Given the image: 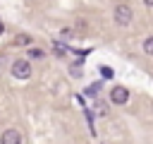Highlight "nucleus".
<instances>
[{"mask_svg": "<svg viewBox=\"0 0 153 144\" xmlns=\"http://www.w3.org/2000/svg\"><path fill=\"white\" fill-rule=\"evenodd\" d=\"M112 19H115V24H120V26H129L131 24V19H134V10L129 7V5H115V10H112Z\"/></svg>", "mask_w": 153, "mask_h": 144, "instance_id": "nucleus-1", "label": "nucleus"}, {"mask_svg": "<svg viewBox=\"0 0 153 144\" xmlns=\"http://www.w3.org/2000/svg\"><path fill=\"white\" fill-rule=\"evenodd\" d=\"M12 77L14 79H29L31 77V62L29 60H14L12 62Z\"/></svg>", "mask_w": 153, "mask_h": 144, "instance_id": "nucleus-2", "label": "nucleus"}, {"mask_svg": "<svg viewBox=\"0 0 153 144\" xmlns=\"http://www.w3.org/2000/svg\"><path fill=\"white\" fill-rule=\"evenodd\" d=\"M127 101H129V89L115 84V86L110 89V103H115V106H124Z\"/></svg>", "mask_w": 153, "mask_h": 144, "instance_id": "nucleus-3", "label": "nucleus"}, {"mask_svg": "<svg viewBox=\"0 0 153 144\" xmlns=\"http://www.w3.org/2000/svg\"><path fill=\"white\" fill-rule=\"evenodd\" d=\"M0 144H24V137L19 130H5L0 137Z\"/></svg>", "mask_w": 153, "mask_h": 144, "instance_id": "nucleus-4", "label": "nucleus"}, {"mask_svg": "<svg viewBox=\"0 0 153 144\" xmlns=\"http://www.w3.org/2000/svg\"><path fill=\"white\" fill-rule=\"evenodd\" d=\"M14 46H31V36L29 34H17L14 36Z\"/></svg>", "mask_w": 153, "mask_h": 144, "instance_id": "nucleus-5", "label": "nucleus"}, {"mask_svg": "<svg viewBox=\"0 0 153 144\" xmlns=\"http://www.w3.org/2000/svg\"><path fill=\"white\" fill-rule=\"evenodd\" d=\"M93 108H96V113H98L100 118H105V115H108V108H105V103H103V101H98V98H96Z\"/></svg>", "mask_w": 153, "mask_h": 144, "instance_id": "nucleus-6", "label": "nucleus"}, {"mask_svg": "<svg viewBox=\"0 0 153 144\" xmlns=\"http://www.w3.org/2000/svg\"><path fill=\"white\" fill-rule=\"evenodd\" d=\"M143 53H146V55H153V36H148V38L143 41Z\"/></svg>", "mask_w": 153, "mask_h": 144, "instance_id": "nucleus-7", "label": "nucleus"}, {"mask_svg": "<svg viewBox=\"0 0 153 144\" xmlns=\"http://www.w3.org/2000/svg\"><path fill=\"white\" fill-rule=\"evenodd\" d=\"M53 53H55V55H65V53H67V48H65L62 43H57V41H55V43H53Z\"/></svg>", "mask_w": 153, "mask_h": 144, "instance_id": "nucleus-8", "label": "nucleus"}, {"mask_svg": "<svg viewBox=\"0 0 153 144\" xmlns=\"http://www.w3.org/2000/svg\"><path fill=\"white\" fill-rule=\"evenodd\" d=\"M98 91H100V82H96V84H91V86L86 89V94H88V96H96Z\"/></svg>", "mask_w": 153, "mask_h": 144, "instance_id": "nucleus-9", "label": "nucleus"}, {"mask_svg": "<svg viewBox=\"0 0 153 144\" xmlns=\"http://www.w3.org/2000/svg\"><path fill=\"white\" fill-rule=\"evenodd\" d=\"M29 55H31V58H38V60H41V58H43L45 53H43L41 48H31V50H29Z\"/></svg>", "mask_w": 153, "mask_h": 144, "instance_id": "nucleus-10", "label": "nucleus"}, {"mask_svg": "<svg viewBox=\"0 0 153 144\" xmlns=\"http://www.w3.org/2000/svg\"><path fill=\"white\" fill-rule=\"evenodd\" d=\"M100 72H103V77H108V79H110V77H112V70H110V67H103V70H100Z\"/></svg>", "mask_w": 153, "mask_h": 144, "instance_id": "nucleus-11", "label": "nucleus"}, {"mask_svg": "<svg viewBox=\"0 0 153 144\" xmlns=\"http://www.w3.org/2000/svg\"><path fill=\"white\" fill-rule=\"evenodd\" d=\"M143 5H148V7H153V0H143Z\"/></svg>", "mask_w": 153, "mask_h": 144, "instance_id": "nucleus-12", "label": "nucleus"}, {"mask_svg": "<svg viewBox=\"0 0 153 144\" xmlns=\"http://www.w3.org/2000/svg\"><path fill=\"white\" fill-rule=\"evenodd\" d=\"M2 31H5V24H2V22H0V34H2Z\"/></svg>", "mask_w": 153, "mask_h": 144, "instance_id": "nucleus-13", "label": "nucleus"}]
</instances>
